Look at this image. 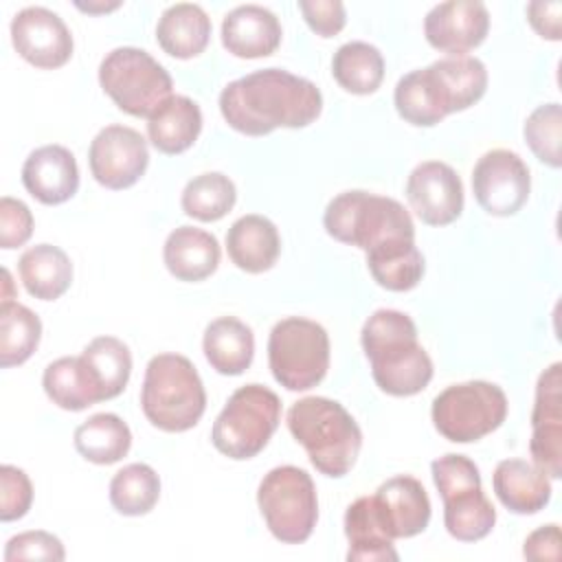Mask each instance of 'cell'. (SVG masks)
Listing matches in <instances>:
<instances>
[{"label": "cell", "mask_w": 562, "mask_h": 562, "mask_svg": "<svg viewBox=\"0 0 562 562\" xmlns=\"http://www.w3.org/2000/svg\"><path fill=\"white\" fill-rule=\"evenodd\" d=\"M299 9L307 26L321 37H334L347 22V11L340 0H299Z\"/></svg>", "instance_id": "obj_44"}, {"label": "cell", "mask_w": 562, "mask_h": 562, "mask_svg": "<svg viewBox=\"0 0 562 562\" xmlns=\"http://www.w3.org/2000/svg\"><path fill=\"white\" fill-rule=\"evenodd\" d=\"M66 558L64 544L57 536L48 531H22L13 536L7 542L4 549V560L15 562V560H53L61 562Z\"/></svg>", "instance_id": "obj_42"}, {"label": "cell", "mask_w": 562, "mask_h": 562, "mask_svg": "<svg viewBox=\"0 0 562 562\" xmlns=\"http://www.w3.org/2000/svg\"><path fill=\"white\" fill-rule=\"evenodd\" d=\"M226 250L231 261L250 274L270 270L281 252L277 226L257 213L241 215L226 233Z\"/></svg>", "instance_id": "obj_21"}, {"label": "cell", "mask_w": 562, "mask_h": 562, "mask_svg": "<svg viewBox=\"0 0 562 562\" xmlns=\"http://www.w3.org/2000/svg\"><path fill=\"white\" fill-rule=\"evenodd\" d=\"M560 13H562V2H558V0H553V2L538 0V2L527 4V20L533 26V31L544 40L558 42L562 37Z\"/></svg>", "instance_id": "obj_46"}, {"label": "cell", "mask_w": 562, "mask_h": 562, "mask_svg": "<svg viewBox=\"0 0 562 562\" xmlns=\"http://www.w3.org/2000/svg\"><path fill=\"white\" fill-rule=\"evenodd\" d=\"M490 31L487 7L479 0H448L435 4L424 18L428 44L448 55H468Z\"/></svg>", "instance_id": "obj_16"}, {"label": "cell", "mask_w": 562, "mask_h": 562, "mask_svg": "<svg viewBox=\"0 0 562 562\" xmlns=\"http://www.w3.org/2000/svg\"><path fill=\"white\" fill-rule=\"evenodd\" d=\"M281 422V400L263 384L239 386L217 415L211 441L228 459L244 461L257 457Z\"/></svg>", "instance_id": "obj_6"}, {"label": "cell", "mask_w": 562, "mask_h": 562, "mask_svg": "<svg viewBox=\"0 0 562 562\" xmlns=\"http://www.w3.org/2000/svg\"><path fill=\"white\" fill-rule=\"evenodd\" d=\"M202 349L204 358L217 373L241 375L252 362L255 336L244 321L235 316H220L206 325Z\"/></svg>", "instance_id": "obj_25"}, {"label": "cell", "mask_w": 562, "mask_h": 562, "mask_svg": "<svg viewBox=\"0 0 562 562\" xmlns=\"http://www.w3.org/2000/svg\"><path fill=\"white\" fill-rule=\"evenodd\" d=\"M397 114L415 127H432L448 116L439 86L430 68H417L404 75L393 92Z\"/></svg>", "instance_id": "obj_32"}, {"label": "cell", "mask_w": 562, "mask_h": 562, "mask_svg": "<svg viewBox=\"0 0 562 562\" xmlns=\"http://www.w3.org/2000/svg\"><path fill=\"white\" fill-rule=\"evenodd\" d=\"M200 130L202 110L184 94H171L147 119V136L151 145L169 156L187 151L198 140Z\"/></svg>", "instance_id": "obj_24"}, {"label": "cell", "mask_w": 562, "mask_h": 562, "mask_svg": "<svg viewBox=\"0 0 562 562\" xmlns=\"http://www.w3.org/2000/svg\"><path fill=\"white\" fill-rule=\"evenodd\" d=\"M529 452L533 463L549 476H562V364L544 369L536 384L531 411Z\"/></svg>", "instance_id": "obj_14"}, {"label": "cell", "mask_w": 562, "mask_h": 562, "mask_svg": "<svg viewBox=\"0 0 562 562\" xmlns=\"http://www.w3.org/2000/svg\"><path fill=\"white\" fill-rule=\"evenodd\" d=\"M430 472L441 501L463 490L481 487V472L476 463L465 454H443L430 463Z\"/></svg>", "instance_id": "obj_40"}, {"label": "cell", "mask_w": 562, "mask_h": 562, "mask_svg": "<svg viewBox=\"0 0 562 562\" xmlns=\"http://www.w3.org/2000/svg\"><path fill=\"white\" fill-rule=\"evenodd\" d=\"M288 430L305 448L312 465L331 479L345 476L362 448V432L351 413L329 397H303L288 411Z\"/></svg>", "instance_id": "obj_3"}, {"label": "cell", "mask_w": 562, "mask_h": 562, "mask_svg": "<svg viewBox=\"0 0 562 562\" xmlns=\"http://www.w3.org/2000/svg\"><path fill=\"white\" fill-rule=\"evenodd\" d=\"M33 485L24 470L4 463L0 468V520L11 522L31 509Z\"/></svg>", "instance_id": "obj_41"}, {"label": "cell", "mask_w": 562, "mask_h": 562, "mask_svg": "<svg viewBox=\"0 0 562 562\" xmlns=\"http://www.w3.org/2000/svg\"><path fill=\"white\" fill-rule=\"evenodd\" d=\"M11 42L22 59L35 68H59L72 57V33L46 7H26L11 20Z\"/></svg>", "instance_id": "obj_13"}, {"label": "cell", "mask_w": 562, "mask_h": 562, "mask_svg": "<svg viewBox=\"0 0 562 562\" xmlns=\"http://www.w3.org/2000/svg\"><path fill=\"white\" fill-rule=\"evenodd\" d=\"M525 140L536 158L553 169L562 165V108L560 103L538 105L525 121Z\"/></svg>", "instance_id": "obj_39"}, {"label": "cell", "mask_w": 562, "mask_h": 562, "mask_svg": "<svg viewBox=\"0 0 562 562\" xmlns=\"http://www.w3.org/2000/svg\"><path fill=\"white\" fill-rule=\"evenodd\" d=\"M496 522V509L481 487L463 490L443 498L446 531L461 542L485 538Z\"/></svg>", "instance_id": "obj_36"}, {"label": "cell", "mask_w": 562, "mask_h": 562, "mask_svg": "<svg viewBox=\"0 0 562 562\" xmlns=\"http://www.w3.org/2000/svg\"><path fill=\"white\" fill-rule=\"evenodd\" d=\"M323 226L329 237L369 252L395 239H415L411 213L393 198L362 189L342 191L329 200Z\"/></svg>", "instance_id": "obj_5"}, {"label": "cell", "mask_w": 562, "mask_h": 562, "mask_svg": "<svg viewBox=\"0 0 562 562\" xmlns=\"http://www.w3.org/2000/svg\"><path fill=\"white\" fill-rule=\"evenodd\" d=\"M331 75L351 94H371L384 79V57L369 42H347L331 59Z\"/></svg>", "instance_id": "obj_34"}, {"label": "cell", "mask_w": 562, "mask_h": 562, "mask_svg": "<svg viewBox=\"0 0 562 562\" xmlns=\"http://www.w3.org/2000/svg\"><path fill=\"white\" fill-rule=\"evenodd\" d=\"M103 92L130 116H151L171 97V75L147 50L119 46L99 64Z\"/></svg>", "instance_id": "obj_7"}, {"label": "cell", "mask_w": 562, "mask_h": 562, "mask_svg": "<svg viewBox=\"0 0 562 562\" xmlns=\"http://www.w3.org/2000/svg\"><path fill=\"white\" fill-rule=\"evenodd\" d=\"M360 342L380 391L408 397L432 380V360L417 340L413 318L397 310H375L362 325Z\"/></svg>", "instance_id": "obj_2"}, {"label": "cell", "mask_w": 562, "mask_h": 562, "mask_svg": "<svg viewBox=\"0 0 562 562\" xmlns=\"http://www.w3.org/2000/svg\"><path fill=\"white\" fill-rule=\"evenodd\" d=\"M160 498V479L147 463H130L110 481V503L123 516L149 514Z\"/></svg>", "instance_id": "obj_37"}, {"label": "cell", "mask_w": 562, "mask_h": 562, "mask_svg": "<svg viewBox=\"0 0 562 562\" xmlns=\"http://www.w3.org/2000/svg\"><path fill=\"white\" fill-rule=\"evenodd\" d=\"M371 498L375 516L391 540L413 538L430 522V498L415 476H391L375 490Z\"/></svg>", "instance_id": "obj_17"}, {"label": "cell", "mask_w": 562, "mask_h": 562, "mask_svg": "<svg viewBox=\"0 0 562 562\" xmlns=\"http://www.w3.org/2000/svg\"><path fill=\"white\" fill-rule=\"evenodd\" d=\"M430 415L437 432L448 441H479L505 422L507 395L485 380L450 384L432 400Z\"/></svg>", "instance_id": "obj_10"}, {"label": "cell", "mask_w": 562, "mask_h": 562, "mask_svg": "<svg viewBox=\"0 0 562 562\" xmlns=\"http://www.w3.org/2000/svg\"><path fill=\"white\" fill-rule=\"evenodd\" d=\"M492 487L496 498L520 516L536 514L551 501V479L525 459L501 461L492 474Z\"/></svg>", "instance_id": "obj_20"}, {"label": "cell", "mask_w": 562, "mask_h": 562, "mask_svg": "<svg viewBox=\"0 0 562 562\" xmlns=\"http://www.w3.org/2000/svg\"><path fill=\"white\" fill-rule=\"evenodd\" d=\"M220 244L215 235L195 228V226H178L173 228L162 248V259L167 270L178 281H202L211 277L220 266Z\"/></svg>", "instance_id": "obj_22"}, {"label": "cell", "mask_w": 562, "mask_h": 562, "mask_svg": "<svg viewBox=\"0 0 562 562\" xmlns=\"http://www.w3.org/2000/svg\"><path fill=\"white\" fill-rule=\"evenodd\" d=\"M140 408L165 432L193 428L206 411V391L193 362L180 353L154 356L145 369Z\"/></svg>", "instance_id": "obj_4"}, {"label": "cell", "mask_w": 562, "mask_h": 562, "mask_svg": "<svg viewBox=\"0 0 562 562\" xmlns=\"http://www.w3.org/2000/svg\"><path fill=\"white\" fill-rule=\"evenodd\" d=\"M323 94L305 77L263 68L226 83L220 112L239 134L266 136L277 127H305L321 116Z\"/></svg>", "instance_id": "obj_1"}, {"label": "cell", "mask_w": 562, "mask_h": 562, "mask_svg": "<svg viewBox=\"0 0 562 562\" xmlns=\"http://www.w3.org/2000/svg\"><path fill=\"white\" fill-rule=\"evenodd\" d=\"M156 40L160 48L176 59L198 57L209 46L211 18L200 4H171L158 18Z\"/></svg>", "instance_id": "obj_23"}, {"label": "cell", "mask_w": 562, "mask_h": 562, "mask_svg": "<svg viewBox=\"0 0 562 562\" xmlns=\"http://www.w3.org/2000/svg\"><path fill=\"white\" fill-rule=\"evenodd\" d=\"M472 189L476 202L485 213L496 217H509L518 213L529 198V167L516 151H485L474 165Z\"/></svg>", "instance_id": "obj_11"}, {"label": "cell", "mask_w": 562, "mask_h": 562, "mask_svg": "<svg viewBox=\"0 0 562 562\" xmlns=\"http://www.w3.org/2000/svg\"><path fill=\"white\" fill-rule=\"evenodd\" d=\"M257 505L268 531L285 544L305 542L318 520L316 485L296 465L272 468L259 483Z\"/></svg>", "instance_id": "obj_8"}, {"label": "cell", "mask_w": 562, "mask_h": 562, "mask_svg": "<svg viewBox=\"0 0 562 562\" xmlns=\"http://www.w3.org/2000/svg\"><path fill=\"white\" fill-rule=\"evenodd\" d=\"M26 292L40 301L59 299L72 283L70 257L53 244H37L22 252L18 261Z\"/></svg>", "instance_id": "obj_27"}, {"label": "cell", "mask_w": 562, "mask_h": 562, "mask_svg": "<svg viewBox=\"0 0 562 562\" xmlns=\"http://www.w3.org/2000/svg\"><path fill=\"white\" fill-rule=\"evenodd\" d=\"M522 555L527 560H538V562H558L562 555L560 549V527L555 522L542 525L536 531H531L525 540Z\"/></svg>", "instance_id": "obj_45"}, {"label": "cell", "mask_w": 562, "mask_h": 562, "mask_svg": "<svg viewBox=\"0 0 562 562\" xmlns=\"http://www.w3.org/2000/svg\"><path fill=\"white\" fill-rule=\"evenodd\" d=\"M237 200L233 180L220 171H206L191 178L182 191V211L200 222L222 220Z\"/></svg>", "instance_id": "obj_38"}, {"label": "cell", "mask_w": 562, "mask_h": 562, "mask_svg": "<svg viewBox=\"0 0 562 562\" xmlns=\"http://www.w3.org/2000/svg\"><path fill=\"white\" fill-rule=\"evenodd\" d=\"M132 446L130 426L114 413H97L75 428L77 452L97 465L121 461Z\"/></svg>", "instance_id": "obj_31"}, {"label": "cell", "mask_w": 562, "mask_h": 562, "mask_svg": "<svg viewBox=\"0 0 562 562\" xmlns=\"http://www.w3.org/2000/svg\"><path fill=\"white\" fill-rule=\"evenodd\" d=\"M46 395L64 411H83L99 400L97 386L81 362V356H64L53 360L42 375Z\"/></svg>", "instance_id": "obj_33"}, {"label": "cell", "mask_w": 562, "mask_h": 562, "mask_svg": "<svg viewBox=\"0 0 562 562\" xmlns=\"http://www.w3.org/2000/svg\"><path fill=\"white\" fill-rule=\"evenodd\" d=\"M268 364L288 391L316 386L329 369V336L323 325L301 316L279 321L268 338Z\"/></svg>", "instance_id": "obj_9"}, {"label": "cell", "mask_w": 562, "mask_h": 562, "mask_svg": "<svg viewBox=\"0 0 562 562\" xmlns=\"http://www.w3.org/2000/svg\"><path fill=\"white\" fill-rule=\"evenodd\" d=\"M430 72L439 86L448 114L468 110L487 90V68L472 55H448L432 61Z\"/></svg>", "instance_id": "obj_26"}, {"label": "cell", "mask_w": 562, "mask_h": 562, "mask_svg": "<svg viewBox=\"0 0 562 562\" xmlns=\"http://www.w3.org/2000/svg\"><path fill=\"white\" fill-rule=\"evenodd\" d=\"M33 233L31 209L15 198L4 195L0 200V246L4 250L24 246Z\"/></svg>", "instance_id": "obj_43"}, {"label": "cell", "mask_w": 562, "mask_h": 562, "mask_svg": "<svg viewBox=\"0 0 562 562\" xmlns=\"http://www.w3.org/2000/svg\"><path fill=\"white\" fill-rule=\"evenodd\" d=\"M367 268L380 288L406 292L422 281L426 263L415 239H395L371 248L367 252Z\"/></svg>", "instance_id": "obj_29"}, {"label": "cell", "mask_w": 562, "mask_h": 562, "mask_svg": "<svg viewBox=\"0 0 562 562\" xmlns=\"http://www.w3.org/2000/svg\"><path fill=\"white\" fill-rule=\"evenodd\" d=\"M279 18L261 4H239L222 20L224 48L241 59L268 57L281 44Z\"/></svg>", "instance_id": "obj_19"}, {"label": "cell", "mask_w": 562, "mask_h": 562, "mask_svg": "<svg viewBox=\"0 0 562 562\" xmlns=\"http://www.w3.org/2000/svg\"><path fill=\"white\" fill-rule=\"evenodd\" d=\"M406 200L424 224L446 226L463 211V182L450 165L426 160L408 173Z\"/></svg>", "instance_id": "obj_15"}, {"label": "cell", "mask_w": 562, "mask_h": 562, "mask_svg": "<svg viewBox=\"0 0 562 562\" xmlns=\"http://www.w3.org/2000/svg\"><path fill=\"white\" fill-rule=\"evenodd\" d=\"M24 189L42 204L55 206L70 200L79 189V167L64 145H42L22 165Z\"/></svg>", "instance_id": "obj_18"}, {"label": "cell", "mask_w": 562, "mask_h": 562, "mask_svg": "<svg viewBox=\"0 0 562 562\" xmlns=\"http://www.w3.org/2000/svg\"><path fill=\"white\" fill-rule=\"evenodd\" d=\"M81 362L88 369L101 402L114 400L125 391L132 373V353L123 340L114 336L92 338L81 351Z\"/></svg>", "instance_id": "obj_30"}, {"label": "cell", "mask_w": 562, "mask_h": 562, "mask_svg": "<svg viewBox=\"0 0 562 562\" xmlns=\"http://www.w3.org/2000/svg\"><path fill=\"white\" fill-rule=\"evenodd\" d=\"M77 7L81 9V11H88V13H101V11H112V9H116L119 7V2H105V4H81V2H77Z\"/></svg>", "instance_id": "obj_47"}, {"label": "cell", "mask_w": 562, "mask_h": 562, "mask_svg": "<svg viewBox=\"0 0 562 562\" xmlns=\"http://www.w3.org/2000/svg\"><path fill=\"white\" fill-rule=\"evenodd\" d=\"M88 162L101 187L127 189L140 180L149 165L147 140L134 127L105 125L90 143Z\"/></svg>", "instance_id": "obj_12"}, {"label": "cell", "mask_w": 562, "mask_h": 562, "mask_svg": "<svg viewBox=\"0 0 562 562\" xmlns=\"http://www.w3.org/2000/svg\"><path fill=\"white\" fill-rule=\"evenodd\" d=\"M345 536L349 540V562H397L393 540L384 533L371 496L356 498L345 512Z\"/></svg>", "instance_id": "obj_28"}, {"label": "cell", "mask_w": 562, "mask_h": 562, "mask_svg": "<svg viewBox=\"0 0 562 562\" xmlns=\"http://www.w3.org/2000/svg\"><path fill=\"white\" fill-rule=\"evenodd\" d=\"M42 338L40 316L18 301L0 303V367L26 362Z\"/></svg>", "instance_id": "obj_35"}]
</instances>
